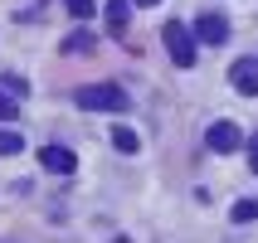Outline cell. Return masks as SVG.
<instances>
[{
	"label": "cell",
	"mask_w": 258,
	"mask_h": 243,
	"mask_svg": "<svg viewBox=\"0 0 258 243\" xmlns=\"http://www.w3.org/2000/svg\"><path fill=\"white\" fill-rule=\"evenodd\" d=\"M73 98H78L83 112H127L132 107L127 88H117V83H88V88H78Z\"/></svg>",
	"instance_id": "cell-1"
},
{
	"label": "cell",
	"mask_w": 258,
	"mask_h": 243,
	"mask_svg": "<svg viewBox=\"0 0 258 243\" xmlns=\"http://www.w3.org/2000/svg\"><path fill=\"white\" fill-rule=\"evenodd\" d=\"M248 160H253V166H248V171L258 175V136H253V141H248Z\"/></svg>",
	"instance_id": "cell-14"
},
{
	"label": "cell",
	"mask_w": 258,
	"mask_h": 243,
	"mask_svg": "<svg viewBox=\"0 0 258 243\" xmlns=\"http://www.w3.org/2000/svg\"><path fill=\"white\" fill-rule=\"evenodd\" d=\"M20 146H25V136H20V131H0V156H15Z\"/></svg>",
	"instance_id": "cell-11"
},
{
	"label": "cell",
	"mask_w": 258,
	"mask_h": 243,
	"mask_svg": "<svg viewBox=\"0 0 258 243\" xmlns=\"http://www.w3.org/2000/svg\"><path fill=\"white\" fill-rule=\"evenodd\" d=\"M137 5H156V0H137Z\"/></svg>",
	"instance_id": "cell-15"
},
{
	"label": "cell",
	"mask_w": 258,
	"mask_h": 243,
	"mask_svg": "<svg viewBox=\"0 0 258 243\" xmlns=\"http://www.w3.org/2000/svg\"><path fill=\"white\" fill-rule=\"evenodd\" d=\"M229 88H234V93H244V98H258V54L239 58V63L229 68Z\"/></svg>",
	"instance_id": "cell-4"
},
{
	"label": "cell",
	"mask_w": 258,
	"mask_h": 243,
	"mask_svg": "<svg viewBox=\"0 0 258 243\" xmlns=\"http://www.w3.org/2000/svg\"><path fill=\"white\" fill-rule=\"evenodd\" d=\"M39 166L49 175H73V171H78V156H73L69 146H44V151H39Z\"/></svg>",
	"instance_id": "cell-5"
},
{
	"label": "cell",
	"mask_w": 258,
	"mask_h": 243,
	"mask_svg": "<svg viewBox=\"0 0 258 243\" xmlns=\"http://www.w3.org/2000/svg\"><path fill=\"white\" fill-rule=\"evenodd\" d=\"M15 117H20V102L0 93V122H15Z\"/></svg>",
	"instance_id": "cell-13"
},
{
	"label": "cell",
	"mask_w": 258,
	"mask_h": 243,
	"mask_svg": "<svg viewBox=\"0 0 258 243\" xmlns=\"http://www.w3.org/2000/svg\"><path fill=\"white\" fill-rule=\"evenodd\" d=\"M127 20H132V0H107V29L127 34Z\"/></svg>",
	"instance_id": "cell-7"
},
{
	"label": "cell",
	"mask_w": 258,
	"mask_h": 243,
	"mask_svg": "<svg viewBox=\"0 0 258 243\" xmlns=\"http://www.w3.org/2000/svg\"><path fill=\"white\" fill-rule=\"evenodd\" d=\"M205 146H210V151H219V156L239 151V146H244V131H239V122H215V127L205 131Z\"/></svg>",
	"instance_id": "cell-3"
},
{
	"label": "cell",
	"mask_w": 258,
	"mask_h": 243,
	"mask_svg": "<svg viewBox=\"0 0 258 243\" xmlns=\"http://www.w3.org/2000/svg\"><path fill=\"white\" fill-rule=\"evenodd\" d=\"M248 219H258V200H239L234 204V224H248Z\"/></svg>",
	"instance_id": "cell-10"
},
{
	"label": "cell",
	"mask_w": 258,
	"mask_h": 243,
	"mask_svg": "<svg viewBox=\"0 0 258 243\" xmlns=\"http://www.w3.org/2000/svg\"><path fill=\"white\" fill-rule=\"evenodd\" d=\"M63 5H69L73 20H88V15H93V0H63Z\"/></svg>",
	"instance_id": "cell-12"
},
{
	"label": "cell",
	"mask_w": 258,
	"mask_h": 243,
	"mask_svg": "<svg viewBox=\"0 0 258 243\" xmlns=\"http://www.w3.org/2000/svg\"><path fill=\"white\" fill-rule=\"evenodd\" d=\"M112 146L122 151V156H132V151H137L142 141H137V131H132V127H117V131H112Z\"/></svg>",
	"instance_id": "cell-9"
},
{
	"label": "cell",
	"mask_w": 258,
	"mask_h": 243,
	"mask_svg": "<svg viewBox=\"0 0 258 243\" xmlns=\"http://www.w3.org/2000/svg\"><path fill=\"white\" fill-rule=\"evenodd\" d=\"M93 49H98V39L88 29H73L69 39H63V54H93Z\"/></svg>",
	"instance_id": "cell-8"
},
{
	"label": "cell",
	"mask_w": 258,
	"mask_h": 243,
	"mask_svg": "<svg viewBox=\"0 0 258 243\" xmlns=\"http://www.w3.org/2000/svg\"><path fill=\"white\" fill-rule=\"evenodd\" d=\"M195 39H205V44H224V39H229V20H224V15H200Z\"/></svg>",
	"instance_id": "cell-6"
},
{
	"label": "cell",
	"mask_w": 258,
	"mask_h": 243,
	"mask_svg": "<svg viewBox=\"0 0 258 243\" xmlns=\"http://www.w3.org/2000/svg\"><path fill=\"white\" fill-rule=\"evenodd\" d=\"M161 39H166V49H171L175 68H195V58H200V49H195V29H185L180 20H166Z\"/></svg>",
	"instance_id": "cell-2"
}]
</instances>
